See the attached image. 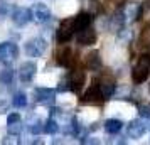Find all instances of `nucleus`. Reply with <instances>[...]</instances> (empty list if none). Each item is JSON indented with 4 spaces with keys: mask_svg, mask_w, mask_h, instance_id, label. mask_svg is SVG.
I'll list each match as a JSON object with an SVG mask.
<instances>
[{
    "mask_svg": "<svg viewBox=\"0 0 150 145\" xmlns=\"http://www.w3.org/2000/svg\"><path fill=\"white\" fill-rule=\"evenodd\" d=\"M149 91H150V84H149Z\"/></svg>",
    "mask_w": 150,
    "mask_h": 145,
    "instance_id": "nucleus-28",
    "label": "nucleus"
},
{
    "mask_svg": "<svg viewBox=\"0 0 150 145\" xmlns=\"http://www.w3.org/2000/svg\"><path fill=\"white\" fill-rule=\"evenodd\" d=\"M44 132H46V133H49V135H54V133H57V132H59V123L56 122L54 118H49L47 122L44 123Z\"/></svg>",
    "mask_w": 150,
    "mask_h": 145,
    "instance_id": "nucleus-19",
    "label": "nucleus"
},
{
    "mask_svg": "<svg viewBox=\"0 0 150 145\" xmlns=\"http://www.w3.org/2000/svg\"><path fill=\"white\" fill-rule=\"evenodd\" d=\"M105 101L101 91H100V86H98V81H93V84L89 86L86 93L81 96V103L83 105H101Z\"/></svg>",
    "mask_w": 150,
    "mask_h": 145,
    "instance_id": "nucleus-5",
    "label": "nucleus"
},
{
    "mask_svg": "<svg viewBox=\"0 0 150 145\" xmlns=\"http://www.w3.org/2000/svg\"><path fill=\"white\" fill-rule=\"evenodd\" d=\"M25 54L30 56V57H39L42 56L46 51H47V42L46 39H42V37H34V39H30V41L25 42Z\"/></svg>",
    "mask_w": 150,
    "mask_h": 145,
    "instance_id": "nucleus-4",
    "label": "nucleus"
},
{
    "mask_svg": "<svg viewBox=\"0 0 150 145\" xmlns=\"http://www.w3.org/2000/svg\"><path fill=\"white\" fill-rule=\"evenodd\" d=\"M34 96L37 100V103L52 105L56 101V91L51 90V88H35Z\"/></svg>",
    "mask_w": 150,
    "mask_h": 145,
    "instance_id": "nucleus-10",
    "label": "nucleus"
},
{
    "mask_svg": "<svg viewBox=\"0 0 150 145\" xmlns=\"http://www.w3.org/2000/svg\"><path fill=\"white\" fill-rule=\"evenodd\" d=\"M93 19H95V15L89 14V12H81V14H78L74 17V29H76V32H78V30H81V29L89 27V25L93 24Z\"/></svg>",
    "mask_w": 150,
    "mask_h": 145,
    "instance_id": "nucleus-15",
    "label": "nucleus"
},
{
    "mask_svg": "<svg viewBox=\"0 0 150 145\" xmlns=\"http://www.w3.org/2000/svg\"><path fill=\"white\" fill-rule=\"evenodd\" d=\"M149 74H150V56L142 54L132 68V78L137 84H142L143 81H147Z\"/></svg>",
    "mask_w": 150,
    "mask_h": 145,
    "instance_id": "nucleus-1",
    "label": "nucleus"
},
{
    "mask_svg": "<svg viewBox=\"0 0 150 145\" xmlns=\"http://www.w3.org/2000/svg\"><path fill=\"white\" fill-rule=\"evenodd\" d=\"M140 46L142 47H149L150 46V27L142 30V34H140Z\"/></svg>",
    "mask_w": 150,
    "mask_h": 145,
    "instance_id": "nucleus-24",
    "label": "nucleus"
},
{
    "mask_svg": "<svg viewBox=\"0 0 150 145\" xmlns=\"http://www.w3.org/2000/svg\"><path fill=\"white\" fill-rule=\"evenodd\" d=\"M29 132L32 133V135H39L44 132V123H42L41 120H34V122H30L29 123Z\"/></svg>",
    "mask_w": 150,
    "mask_h": 145,
    "instance_id": "nucleus-21",
    "label": "nucleus"
},
{
    "mask_svg": "<svg viewBox=\"0 0 150 145\" xmlns=\"http://www.w3.org/2000/svg\"><path fill=\"white\" fill-rule=\"evenodd\" d=\"M84 66L88 69H91V71H98V69L101 68V57H100V54L96 51L86 54V57H84Z\"/></svg>",
    "mask_w": 150,
    "mask_h": 145,
    "instance_id": "nucleus-17",
    "label": "nucleus"
},
{
    "mask_svg": "<svg viewBox=\"0 0 150 145\" xmlns=\"http://www.w3.org/2000/svg\"><path fill=\"white\" fill-rule=\"evenodd\" d=\"M30 14H32V21H35L37 24H46L47 21H51V10L44 4H35L30 8Z\"/></svg>",
    "mask_w": 150,
    "mask_h": 145,
    "instance_id": "nucleus-7",
    "label": "nucleus"
},
{
    "mask_svg": "<svg viewBox=\"0 0 150 145\" xmlns=\"http://www.w3.org/2000/svg\"><path fill=\"white\" fill-rule=\"evenodd\" d=\"M12 78H14V71H12V69H4V71L0 73V81L4 84H10Z\"/></svg>",
    "mask_w": 150,
    "mask_h": 145,
    "instance_id": "nucleus-25",
    "label": "nucleus"
},
{
    "mask_svg": "<svg viewBox=\"0 0 150 145\" xmlns=\"http://www.w3.org/2000/svg\"><path fill=\"white\" fill-rule=\"evenodd\" d=\"M86 81V74H84V71L79 68H74L71 73H69V90L78 93V91L83 88V84Z\"/></svg>",
    "mask_w": 150,
    "mask_h": 145,
    "instance_id": "nucleus-6",
    "label": "nucleus"
},
{
    "mask_svg": "<svg viewBox=\"0 0 150 145\" xmlns=\"http://www.w3.org/2000/svg\"><path fill=\"white\" fill-rule=\"evenodd\" d=\"M17 56H19L17 44H14V42H2L0 44V62L2 64L10 66L17 59Z\"/></svg>",
    "mask_w": 150,
    "mask_h": 145,
    "instance_id": "nucleus-3",
    "label": "nucleus"
},
{
    "mask_svg": "<svg viewBox=\"0 0 150 145\" xmlns=\"http://www.w3.org/2000/svg\"><path fill=\"white\" fill-rule=\"evenodd\" d=\"M123 128V123L120 120H115V118H110L105 122V130L108 132L110 135H116V133H120Z\"/></svg>",
    "mask_w": 150,
    "mask_h": 145,
    "instance_id": "nucleus-18",
    "label": "nucleus"
},
{
    "mask_svg": "<svg viewBox=\"0 0 150 145\" xmlns=\"http://www.w3.org/2000/svg\"><path fill=\"white\" fill-rule=\"evenodd\" d=\"M76 29H74V19H64V21L59 24V27L56 30V41L59 44H64V42H69L71 37L74 35Z\"/></svg>",
    "mask_w": 150,
    "mask_h": 145,
    "instance_id": "nucleus-2",
    "label": "nucleus"
},
{
    "mask_svg": "<svg viewBox=\"0 0 150 145\" xmlns=\"http://www.w3.org/2000/svg\"><path fill=\"white\" fill-rule=\"evenodd\" d=\"M145 132H147V125L142 120H132L130 125L127 127V133L130 138H140L145 135Z\"/></svg>",
    "mask_w": 150,
    "mask_h": 145,
    "instance_id": "nucleus-13",
    "label": "nucleus"
},
{
    "mask_svg": "<svg viewBox=\"0 0 150 145\" xmlns=\"http://www.w3.org/2000/svg\"><path fill=\"white\" fill-rule=\"evenodd\" d=\"M73 51H71V47H68V46H64V47L57 49V52L54 54L56 61H57V64H61V66H66L68 68L69 64L73 62Z\"/></svg>",
    "mask_w": 150,
    "mask_h": 145,
    "instance_id": "nucleus-16",
    "label": "nucleus"
},
{
    "mask_svg": "<svg viewBox=\"0 0 150 145\" xmlns=\"http://www.w3.org/2000/svg\"><path fill=\"white\" fill-rule=\"evenodd\" d=\"M113 2H115L116 5H122V4H123V2H125V0H113Z\"/></svg>",
    "mask_w": 150,
    "mask_h": 145,
    "instance_id": "nucleus-27",
    "label": "nucleus"
},
{
    "mask_svg": "<svg viewBox=\"0 0 150 145\" xmlns=\"http://www.w3.org/2000/svg\"><path fill=\"white\" fill-rule=\"evenodd\" d=\"M12 21H14L15 25H25L29 24V21H32V14H30V8L25 7H19L12 10Z\"/></svg>",
    "mask_w": 150,
    "mask_h": 145,
    "instance_id": "nucleus-12",
    "label": "nucleus"
},
{
    "mask_svg": "<svg viewBox=\"0 0 150 145\" xmlns=\"http://www.w3.org/2000/svg\"><path fill=\"white\" fill-rule=\"evenodd\" d=\"M35 73H37L35 62L25 61V62H22L21 68H19V79H21L22 83H29V81H32V78L35 76Z\"/></svg>",
    "mask_w": 150,
    "mask_h": 145,
    "instance_id": "nucleus-8",
    "label": "nucleus"
},
{
    "mask_svg": "<svg viewBox=\"0 0 150 145\" xmlns=\"http://www.w3.org/2000/svg\"><path fill=\"white\" fill-rule=\"evenodd\" d=\"M96 39H98V35H96V30L93 29V25L78 30V44L79 46H93Z\"/></svg>",
    "mask_w": 150,
    "mask_h": 145,
    "instance_id": "nucleus-9",
    "label": "nucleus"
},
{
    "mask_svg": "<svg viewBox=\"0 0 150 145\" xmlns=\"http://www.w3.org/2000/svg\"><path fill=\"white\" fill-rule=\"evenodd\" d=\"M7 132L8 135H19L22 132V120L19 113H10L7 117Z\"/></svg>",
    "mask_w": 150,
    "mask_h": 145,
    "instance_id": "nucleus-14",
    "label": "nucleus"
},
{
    "mask_svg": "<svg viewBox=\"0 0 150 145\" xmlns=\"http://www.w3.org/2000/svg\"><path fill=\"white\" fill-rule=\"evenodd\" d=\"M14 10V0H0V14L7 15Z\"/></svg>",
    "mask_w": 150,
    "mask_h": 145,
    "instance_id": "nucleus-22",
    "label": "nucleus"
},
{
    "mask_svg": "<svg viewBox=\"0 0 150 145\" xmlns=\"http://www.w3.org/2000/svg\"><path fill=\"white\" fill-rule=\"evenodd\" d=\"M12 105H14L15 108H24V106L27 105V96H25V93H15L14 98H12Z\"/></svg>",
    "mask_w": 150,
    "mask_h": 145,
    "instance_id": "nucleus-20",
    "label": "nucleus"
},
{
    "mask_svg": "<svg viewBox=\"0 0 150 145\" xmlns=\"http://www.w3.org/2000/svg\"><path fill=\"white\" fill-rule=\"evenodd\" d=\"M98 86H100V91H101V95L105 100H110V98L113 96V93L116 90V84H115V79L110 76H103L100 81H98Z\"/></svg>",
    "mask_w": 150,
    "mask_h": 145,
    "instance_id": "nucleus-11",
    "label": "nucleus"
},
{
    "mask_svg": "<svg viewBox=\"0 0 150 145\" xmlns=\"http://www.w3.org/2000/svg\"><path fill=\"white\" fill-rule=\"evenodd\" d=\"M101 4H100V0H88V12L89 14H101Z\"/></svg>",
    "mask_w": 150,
    "mask_h": 145,
    "instance_id": "nucleus-23",
    "label": "nucleus"
},
{
    "mask_svg": "<svg viewBox=\"0 0 150 145\" xmlns=\"http://www.w3.org/2000/svg\"><path fill=\"white\" fill-rule=\"evenodd\" d=\"M138 111L142 118H150V105H138Z\"/></svg>",
    "mask_w": 150,
    "mask_h": 145,
    "instance_id": "nucleus-26",
    "label": "nucleus"
}]
</instances>
